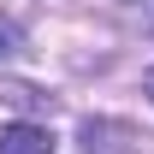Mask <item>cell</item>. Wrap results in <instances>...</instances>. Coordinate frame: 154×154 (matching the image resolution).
Returning <instances> with one entry per match:
<instances>
[{"instance_id":"obj_1","label":"cell","mask_w":154,"mask_h":154,"mask_svg":"<svg viewBox=\"0 0 154 154\" xmlns=\"http://www.w3.org/2000/svg\"><path fill=\"white\" fill-rule=\"evenodd\" d=\"M0 154H54V136L42 131V125H6L0 131Z\"/></svg>"},{"instance_id":"obj_2","label":"cell","mask_w":154,"mask_h":154,"mask_svg":"<svg viewBox=\"0 0 154 154\" xmlns=\"http://www.w3.org/2000/svg\"><path fill=\"white\" fill-rule=\"evenodd\" d=\"M18 54H24V30L12 18H0V59H18Z\"/></svg>"},{"instance_id":"obj_3","label":"cell","mask_w":154,"mask_h":154,"mask_svg":"<svg viewBox=\"0 0 154 154\" xmlns=\"http://www.w3.org/2000/svg\"><path fill=\"white\" fill-rule=\"evenodd\" d=\"M125 6H136V12H154V0H125Z\"/></svg>"},{"instance_id":"obj_4","label":"cell","mask_w":154,"mask_h":154,"mask_svg":"<svg viewBox=\"0 0 154 154\" xmlns=\"http://www.w3.org/2000/svg\"><path fill=\"white\" fill-rule=\"evenodd\" d=\"M142 89H148V101H154V65H148V77H142Z\"/></svg>"}]
</instances>
